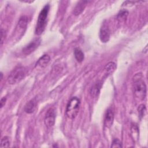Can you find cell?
Returning <instances> with one entry per match:
<instances>
[{
  "mask_svg": "<svg viewBox=\"0 0 148 148\" xmlns=\"http://www.w3.org/2000/svg\"><path fill=\"white\" fill-rule=\"evenodd\" d=\"M41 42V39L39 38H36L27 45L23 47L22 51L25 55H29L34 52L39 46Z\"/></svg>",
  "mask_w": 148,
  "mask_h": 148,
  "instance_id": "5b68a950",
  "label": "cell"
},
{
  "mask_svg": "<svg viewBox=\"0 0 148 148\" xmlns=\"http://www.w3.org/2000/svg\"><path fill=\"white\" fill-rule=\"evenodd\" d=\"M6 98L3 97H2L1 99V101H0V105H1V108H2L5 104V102H6Z\"/></svg>",
  "mask_w": 148,
  "mask_h": 148,
  "instance_id": "7402d4cb",
  "label": "cell"
},
{
  "mask_svg": "<svg viewBox=\"0 0 148 148\" xmlns=\"http://www.w3.org/2000/svg\"><path fill=\"white\" fill-rule=\"evenodd\" d=\"M74 56H75L76 60L79 62H82L84 58L83 52L82 51V50L80 49L77 48V47L75 48L74 50Z\"/></svg>",
  "mask_w": 148,
  "mask_h": 148,
  "instance_id": "4fadbf2b",
  "label": "cell"
},
{
  "mask_svg": "<svg viewBox=\"0 0 148 148\" xmlns=\"http://www.w3.org/2000/svg\"><path fill=\"white\" fill-rule=\"evenodd\" d=\"M128 15V12L125 9L123 10H121L117 16V20H118V21L119 23H122V22H124L125 21V20L127 18V16Z\"/></svg>",
  "mask_w": 148,
  "mask_h": 148,
  "instance_id": "5bb4252c",
  "label": "cell"
},
{
  "mask_svg": "<svg viewBox=\"0 0 148 148\" xmlns=\"http://www.w3.org/2000/svg\"><path fill=\"white\" fill-rule=\"evenodd\" d=\"M132 91L134 96L140 100H143L146 95V86L142 75L136 74L132 79Z\"/></svg>",
  "mask_w": 148,
  "mask_h": 148,
  "instance_id": "6da1fadb",
  "label": "cell"
},
{
  "mask_svg": "<svg viewBox=\"0 0 148 148\" xmlns=\"http://www.w3.org/2000/svg\"><path fill=\"white\" fill-rule=\"evenodd\" d=\"M101 88V85L99 84H96L94 85L91 89L90 94L92 97H96L99 92V90Z\"/></svg>",
  "mask_w": 148,
  "mask_h": 148,
  "instance_id": "2e32d148",
  "label": "cell"
},
{
  "mask_svg": "<svg viewBox=\"0 0 148 148\" xmlns=\"http://www.w3.org/2000/svg\"><path fill=\"white\" fill-rule=\"evenodd\" d=\"M26 69L23 66H17L13 69L9 74L8 81L9 84H14L20 82L25 76Z\"/></svg>",
  "mask_w": 148,
  "mask_h": 148,
  "instance_id": "277c9868",
  "label": "cell"
},
{
  "mask_svg": "<svg viewBox=\"0 0 148 148\" xmlns=\"http://www.w3.org/2000/svg\"><path fill=\"white\" fill-rule=\"evenodd\" d=\"M122 143L119 139L117 138H115L113 139L112 142V144L111 145V147H122Z\"/></svg>",
  "mask_w": 148,
  "mask_h": 148,
  "instance_id": "d6986e66",
  "label": "cell"
},
{
  "mask_svg": "<svg viewBox=\"0 0 148 148\" xmlns=\"http://www.w3.org/2000/svg\"><path fill=\"white\" fill-rule=\"evenodd\" d=\"M50 60V56L47 54H44L38 59L35 64V67L37 68H43L47 66Z\"/></svg>",
  "mask_w": 148,
  "mask_h": 148,
  "instance_id": "30bf717a",
  "label": "cell"
},
{
  "mask_svg": "<svg viewBox=\"0 0 148 148\" xmlns=\"http://www.w3.org/2000/svg\"><path fill=\"white\" fill-rule=\"evenodd\" d=\"M49 9L50 6L49 4H47L42 8V10L40 11L38 18V21L35 27V32L36 35H40L45 31L47 24V18Z\"/></svg>",
  "mask_w": 148,
  "mask_h": 148,
  "instance_id": "7a4b0ae2",
  "label": "cell"
},
{
  "mask_svg": "<svg viewBox=\"0 0 148 148\" xmlns=\"http://www.w3.org/2000/svg\"><path fill=\"white\" fill-rule=\"evenodd\" d=\"M10 146V142L8 136H4L1 141V147H8Z\"/></svg>",
  "mask_w": 148,
  "mask_h": 148,
  "instance_id": "e0dca14e",
  "label": "cell"
},
{
  "mask_svg": "<svg viewBox=\"0 0 148 148\" xmlns=\"http://www.w3.org/2000/svg\"><path fill=\"white\" fill-rule=\"evenodd\" d=\"M36 107V101L35 99L29 101L24 106V111L27 113H33Z\"/></svg>",
  "mask_w": 148,
  "mask_h": 148,
  "instance_id": "7c38bea8",
  "label": "cell"
},
{
  "mask_svg": "<svg viewBox=\"0 0 148 148\" xmlns=\"http://www.w3.org/2000/svg\"><path fill=\"white\" fill-rule=\"evenodd\" d=\"M99 38L103 43L108 42L110 39V30L108 24L105 23L102 24L99 32Z\"/></svg>",
  "mask_w": 148,
  "mask_h": 148,
  "instance_id": "52a82bcc",
  "label": "cell"
},
{
  "mask_svg": "<svg viewBox=\"0 0 148 148\" xmlns=\"http://www.w3.org/2000/svg\"><path fill=\"white\" fill-rule=\"evenodd\" d=\"M5 31L4 29H3L2 28H1V45H2L4 39H5Z\"/></svg>",
  "mask_w": 148,
  "mask_h": 148,
  "instance_id": "44dd1931",
  "label": "cell"
},
{
  "mask_svg": "<svg viewBox=\"0 0 148 148\" xmlns=\"http://www.w3.org/2000/svg\"><path fill=\"white\" fill-rule=\"evenodd\" d=\"M114 120V112L112 109L109 108L107 109L105 117H104V125L107 128H110L113 124Z\"/></svg>",
  "mask_w": 148,
  "mask_h": 148,
  "instance_id": "9c48e42d",
  "label": "cell"
},
{
  "mask_svg": "<svg viewBox=\"0 0 148 148\" xmlns=\"http://www.w3.org/2000/svg\"><path fill=\"white\" fill-rule=\"evenodd\" d=\"M88 1H80L76 4L75 8H74L73 10V14L75 16H78L82 13L84 10V8L86 6Z\"/></svg>",
  "mask_w": 148,
  "mask_h": 148,
  "instance_id": "8fae6325",
  "label": "cell"
},
{
  "mask_svg": "<svg viewBox=\"0 0 148 148\" xmlns=\"http://www.w3.org/2000/svg\"><path fill=\"white\" fill-rule=\"evenodd\" d=\"M28 23V18L25 16H23L22 17H21L18 21L17 27H16V32H18L21 34V35L23 34V33L24 34L27 24Z\"/></svg>",
  "mask_w": 148,
  "mask_h": 148,
  "instance_id": "ba28073f",
  "label": "cell"
},
{
  "mask_svg": "<svg viewBox=\"0 0 148 148\" xmlns=\"http://www.w3.org/2000/svg\"><path fill=\"white\" fill-rule=\"evenodd\" d=\"M55 111L53 108H50L47 110L45 117V124L48 127L50 128L53 127L55 123Z\"/></svg>",
  "mask_w": 148,
  "mask_h": 148,
  "instance_id": "8992f818",
  "label": "cell"
},
{
  "mask_svg": "<svg viewBox=\"0 0 148 148\" xmlns=\"http://www.w3.org/2000/svg\"><path fill=\"white\" fill-rule=\"evenodd\" d=\"M80 105V99L76 97H72L68 102L66 107V115L71 119H74L78 114Z\"/></svg>",
  "mask_w": 148,
  "mask_h": 148,
  "instance_id": "3957f363",
  "label": "cell"
},
{
  "mask_svg": "<svg viewBox=\"0 0 148 148\" xmlns=\"http://www.w3.org/2000/svg\"><path fill=\"white\" fill-rule=\"evenodd\" d=\"M116 69V64L113 62H108L105 66V70L108 74L113 73Z\"/></svg>",
  "mask_w": 148,
  "mask_h": 148,
  "instance_id": "9a60e30c",
  "label": "cell"
},
{
  "mask_svg": "<svg viewBox=\"0 0 148 148\" xmlns=\"http://www.w3.org/2000/svg\"><path fill=\"white\" fill-rule=\"evenodd\" d=\"M146 106L145 105L141 104L139 105V106L138 107V111L139 116L140 118L142 117L143 116H144V115L146 113Z\"/></svg>",
  "mask_w": 148,
  "mask_h": 148,
  "instance_id": "ac0fdd59",
  "label": "cell"
},
{
  "mask_svg": "<svg viewBox=\"0 0 148 148\" xmlns=\"http://www.w3.org/2000/svg\"><path fill=\"white\" fill-rule=\"evenodd\" d=\"M131 132L133 135H135L134 138H135L136 137H138V128L136 125L134 124L131 127Z\"/></svg>",
  "mask_w": 148,
  "mask_h": 148,
  "instance_id": "ffe728a7",
  "label": "cell"
}]
</instances>
